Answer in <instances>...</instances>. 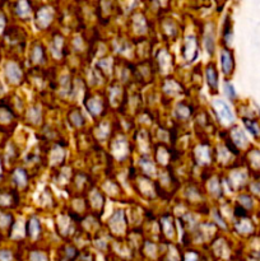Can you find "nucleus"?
<instances>
[{
  "mask_svg": "<svg viewBox=\"0 0 260 261\" xmlns=\"http://www.w3.org/2000/svg\"><path fill=\"white\" fill-rule=\"evenodd\" d=\"M244 125L255 140H260V121L254 117H244Z\"/></svg>",
  "mask_w": 260,
  "mask_h": 261,
  "instance_id": "obj_1",
  "label": "nucleus"
},
{
  "mask_svg": "<svg viewBox=\"0 0 260 261\" xmlns=\"http://www.w3.org/2000/svg\"><path fill=\"white\" fill-rule=\"evenodd\" d=\"M221 65L222 69H223V73L226 75H229V74L233 71L235 68V61H233V54L229 50H224L223 53L221 54Z\"/></svg>",
  "mask_w": 260,
  "mask_h": 261,
  "instance_id": "obj_2",
  "label": "nucleus"
},
{
  "mask_svg": "<svg viewBox=\"0 0 260 261\" xmlns=\"http://www.w3.org/2000/svg\"><path fill=\"white\" fill-rule=\"evenodd\" d=\"M13 204H14V198L12 191H0V206L8 208L13 206Z\"/></svg>",
  "mask_w": 260,
  "mask_h": 261,
  "instance_id": "obj_3",
  "label": "nucleus"
},
{
  "mask_svg": "<svg viewBox=\"0 0 260 261\" xmlns=\"http://www.w3.org/2000/svg\"><path fill=\"white\" fill-rule=\"evenodd\" d=\"M218 105H219V107H221V112H219V114H221L222 119L226 120L227 122H232V121H233V115H232V112H231V110H229V107L227 106V105L224 103V102H222V101H218Z\"/></svg>",
  "mask_w": 260,
  "mask_h": 261,
  "instance_id": "obj_4",
  "label": "nucleus"
},
{
  "mask_svg": "<svg viewBox=\"0 0 260 261\" xmlns=\"http://www.w3.org/2000/svg\"><path fill=\"white\" fill-rule=\"evenodd\" d=\"M18 68L14 65V64H9V65L7 66V78L9 79V81H17L18 78H19V73H18Z\"/></svg>",
  "mask_w": 260,
  "mask_h": 261,
  "instance_id": "obj_5",
  "label": "nucleus"
},
{
  "mask_svg": "<svg viewBox=\"0 0 260 261\" xmlns=\"http://www.w3.org/2000/svg\"><path fill=\"white\" fill-rule=\"evenodd\" d=\"M23 171L22 170H18L17 172H15V181H17L18 182V185H24V182H25V177H24V175H23Z\"/></svg>",
  "mask_w": 260,
  "mask_h": 261,
  "instance_id": "obj_6",
  "label": "nucleus"
},
{
  "mask_svg": "<svg viewBox=\"0 0 260 261\" xmlns=\"http://www.w3.org/2000/svg\"><path fill=\"white\" fill-rule=\"evenodd\" d=\"M0 261H12V254L8 250H0Z\"/></svg>",
  "mask_w": 260,
  "mask_h": 261,
  "instance_id": "obj_7",
  "label": "nucleus"
},
{
  "mask_svg": "<svg viewBox=\"0 0 260 261\" xmlns=\"http://www.w3.org/2000/svg\"><path fill=\"white\" fill-rule=\"evenodd\" d=\"M226 91H227V94H228L229 98H235V96H236V93H235V88L232 87V84L229 83H226Z\"/></svg>",
  "mask_w": 260,
  "mask_h": 261,
  "instance_id": "obj_8",
  "label": "nucleus"
},
{
  "mask_svg": "<svg viewBox=\"0 0 260 261\" xmlns=\"http://www.w3.org/2000/svg\"><path fill=\"white\" fill-rule=\"evenodd\" d=\"M5 18L4 15L0 13V32H4V25H5Z\"/></svg>",
  "mask_w": 260,
  "mask_h": 261,
  "instance_id": "obj_9",
  "label": "nucleus"
},
{
  "mask_svg": "<svg viewBox=\"0 0 260 261\" xmlns=\"http://www.w3.org/2000/svg\"><path fill=\"white\" fill-rule=\"evenodd\" d=\"M0 172H2V165H0Z\"/></svg>",
  "mask_w": 260,
  "mask_h": 261,
  "instance_id": "obj_10",
  "label": "nucleus"
}]
</instances>
